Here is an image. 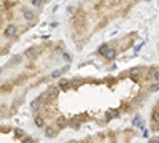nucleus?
Listing matches in <instances>:
<instances>
[{
  "label": "nucleus",
  "mask_w": 159,
  "mask_h": 143,
  "mask_svg": "<svg viewBox=\"0 0 159 143\" xmlns=\"http://www.w3.org/2000/svg\"><path fill=\"white\" fill-rule=\"evenodd\" d=\"M148 126L150 131L156 135H159V99L153 103V107L150 110V116H148Z\"/></svg>",
  "instance_id": "6e6552de"
},
{
  "label": "nucleus",
  "mask_w": 159,
  "mask_h": 143,
  "mask_svg": "<svg viewBox=\"0 0 159 143\" xmlns=\"http://www.w3.org/2000/svg\"><path fill=\"white\" fill-rule=\"evenodd\" d=\"M72 65V54L62 40H45L25 48L2 65L0 116L13 118L32 91L52 84Z\"/></svg>",
  "instance_id": "f03ea898"
},
{
  "label": "nucleus",
  "mask_w": 159,
  "mask_h": 143,
  "mask_svg": "<svg viewBox=\"0 0 159 143\" xmlns=\"http://www.w3.org/2000/svg\"><path fill=\"white\" fill-rule=\"evenodd\" d=\"M137 40H139V32H129L124 35H119L113 40H108L103 45H100L99 49L96 51V56L100 57L102 60H113L119 54H123L132 46H135Z\"/></svg>",
  "instance_id": "423d86ee"
},
{
  "label": "nucleus",
  "mask_w": 159,
  "mask_h": 143,
  "mask_svg": "<svg viewBox=\"0 0 159 143\" xmlns=\"http://www.w3.org/2000/svg\"><path fill=\"white\" fill-rule=\"evenodd\" d=\"M0 143H35V140L24 129L3 123L0 126Z\"/></svg>",
  "instance_id": "0eeeda50"
},
{
  "label": "nucleus",
  "mask_w": 159,
  "mask_h": 143,
  "mask_svg": "<svg viewBox=\"0 0 159 143\" xmlns=\"http://www.w3.org/2000/svg\"><path fill=\"white\" fill-rule=\"evenodd\" d=\"M157 54H159V42H157Z\"/></svg>",
  "instance_id": "9d476101"
},
{
  "label": "nucleus",
  "mask_w": 159,
  "mask_h": 143,
  "mask_svg": "<svg viewBox=\"0 0 159 143\" xmlns=\"http://www.w3.org/2000/svg\"><path fill=\"white\" fill-rule=\"evenodd\" d=\"M147 143H159V135H154L153 138H150Z\"/></svg>",
  "instance_id": "1a4fd4ad"
},
{
  "label": "nucleus",
  "mask_w": 159,
  "mask_h": 143,
  "mask_svg": "<svg viewBox=\"0 0 159 143\" xmlns=\"http://www.w3.org/2000/svg\"><path fill=\"white\" fill-rule=\"evenodd\" d=\"M159 91V65L140 64L115 75L72 76L49 84L30 105L34 126L48 138L86 126L105 127L139 111Z\"/></svg>",
  "instance_id": "f257e3e1"
},
{
  "label": "nucleus",
  "mask_w": 159,
  "mask_h": 143,
  "mask_svg": "<svg viewBox=\"0 0 159 143\" xmlns=\"http://www.w3.org/2000/svg\"><path fill=\"white\" fill-rule=\"evenodd\" d=\"M49 0H0V48L5 57L24 34L34 29Z\"/></svg>",
  "instance_id": "20e7f679"
},
{
  "label": "nucleus",
  "mask_w": 159,
  "mask_h": 143,
  "mask_svg": "<svg viewBox=\"0 0 159 143\" xmlns=\"http://www.w3.org/2000/svg\"><path fill=\"white\" fill-rule=\"evenodd\" d=\"M137 137L139 131L134 127H115L103 129V131H99L78 140H72L69 143H132Z\"/></svg>",
  "instance_id": "39448f33"
},
{
  "label": "nucleus",
  "mask_w": 159,
  "mask_h": 143,
  "mask_svg": "<svg viewBox=\"0 0 159 143\" xmlns=\"http://www.w3.org/2000/svg\"><path fill=\"white\" fill-rule=\"evenodd\" d=\"M150 0H78L69 8V35L81 51L99 32L126 18L137 5Z\"/></svg>",
  "instance_id": "7ed1b4c3"
}]
</instances>
